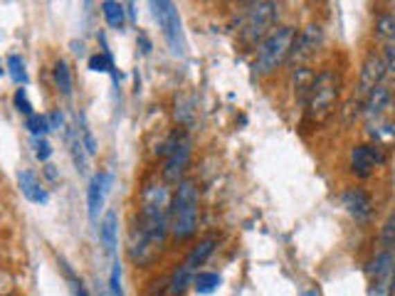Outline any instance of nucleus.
Listing matches in <instances>:
<instances>
[{"label": "nucleus", "instance_id": "nucleus-35", "mask_svg": "<svg viewBox=\"0 0 395 296\" xmlns=\"http://www.w3.org/2000/svg\"><path fill=\"white\" fill-rule=\"evenodd\" d=\"M72 47H74V55H82V52H85V45H82V42H72Z\"/></svg>", "mask_w": 395, "mask_h": 296}, {"label": "nucleus", "instance_id": "nucleus-30", "mask_svg": "<svg viewBox=\"0 0 395 296\" xmlns=\"http://www.w3.org/2000/svg\"><path fill=\"white\" fill-rule=\"evenodd\" d=\"M72 156H74V163H77V171H85L87 163H85V156H82V141H79V138H72Z\"/></svg>", "mask_w": 395, "mask_h": 296}, {"label": "nucleus", "instance_id": "nucleus-16", "mask_svg": "<svg viewBox=\"0 0 395 296\" xmlns=\"http://www.w3.org/2000/svg\"><path fill=\"white\" fill-rule=\"evenodd\" d=\"M215 247H218V239H215V237H205V239H200V242H198V245L191 250V255L186 257V262H183V267L191 269V272L195 274V269L200 267V264H203L210 255H213Z\"/></svg>", "mask_w": 395, "mask_h": 296}, {"label": "nucleus", "instance_id": "nucleus-23", "mask_svg": "<svg viewBox=\"0 0 395 296\" xmlns=\"http://www.w3.org/2000/svg\"><path fill=\"white\" fill-rule=\"evenodd\" d=\"M193 277H195V274L181 264V267L173 272V277H170V294H183L188 286H193Z\"/></svg>", "mask_w": 395, "mask_h": 296}, {"label": "nucleus", "instance_id": "nucleus-26", "mask_svg": "<svg viewBox=\"0 0 395 296\" xmlns=\"http://www.w3.org/2000/svg\"><path fill=\"white\" fill-rule=\"evenodd\" d=\"M109 294L124 296V289H121V264H119V259H114L112 274H109Z\"/></svg>", "mask_w": 395, "mask_h": 296}, {"label": "nucleus", "instance_id": "nucleus-12", "mask_svg": "<svg viewBox=\"0 0 395 296\" xmlns=\"http://www.w3.org/2000/svg\"><path fill=\"white\" fill-rule=\"evenodd\" d=\"M390 99H393V94H390V89L385 84L376 86V89L368 94L366 99H363V119H366V124H371V121H378V119H385V109L390 107Z\"/></svg>", "mask_w": 395, "mask_h": 296}, {"label": "nucleus", "instance_id": "nucleus-20", "mask_svg": "<svg viewBox=\"0 0 395 296\" xmlns=\"http://www.w3.org/2000/svg\"><path fill=\"white\" fill-rule=\"evenodd\" d=\"M376 40L383 45H395V17L393 15H378L376 20Z\"/></svg>", "mask_w": 395, "mask_h": 296}, {"label": "nucleus", "instance_id": "nucleus-22", "mask_svg": "<svg viewBox=\"0 0 395 296\" xmlns=\"http://www.w3.org/2000/svg\"><path fill=\"white\" fill-rule=\"evenodd\" d=\"M311 82H314V72H311L309 67H297V72H294V94H297L301 102H304L306 94H309Z\"/></svg>", "mask_w": 395, "mask_h": 296}, {"label": "nucleus", "instance_id": "nucleus-25", "mask_svg": "<svg viewBox=\"0 0 395 296\" xmlns=\"http://www.w3.org/2000/svg\"><path fill=\"white\" fill-rule=\"evenodd\" d=\"M8 69H10V77H12V82H15V84H20V86L28 84V72H25L23 57L10 55V57H8Z\"/></svg>", "mask_w": 395, "mask_h": 296}, {"label": "nucleus", "instance_id": "nucleus-33", "mask_svg": "<svg viewBox=\"0 0 395 296\" xmlns=\"http://www.w3.org/2000/svg\"><path fill=\"white\" fill-rule=\"evenodd\" d=\"M139 42H141V52H143V55H148V52H151V42H148V37L143 33H139Z\"/></svg>", "mask_w": 395, "mask_h": 296}, {"label": "nucleus", "instance_id": "nucleus-37", "mask_svg": "<svg viewBox=\"0 0 395 296\" xmlns=\"http://www.w3.org/2000/svg\"><path fill=\"white\" fill-rule=\"evenodd\" d=\"M3 74H6V69H3V64H0V77H3Z\"/></svg>", "mask_w": 395, "mask_h": 296}, {"label": "nucleus", "instance_id": "nucleus-4", "mask_svg": "<svg viewBox=\"0 0 395 296\" xmlns=\"http://www.w3.org/2000/svg\"><path fill=\"white\" fill-rule=\"evenodd\" d=\"M276 20H279V6L276 3H249V6L240 8L237 15V35L245 45H254V42L265 40L267 35L274 30Z\"/></svg>", "mask_w": 395, "mask_h": 296}, {"label": "nucleus", "instance_id": "nucleus-29", "mask_svg": "<svg viewBox=\"0 0 395 296\" xmlns=\"http://www.w3.org/2000/svg\"><path fill=\"white\" fill-rule=\"evenodd\" d=\"M35 156H37V160H47L52 156V146L50 141H45V138H35Z\"/></svg>", "mask_w": 395, "mask_h": 296}, {"label": "nucleus", "instance_id": "nucleus-28", "mask_svg": "<svg viewBox=\"0 0 395 296\" xmlns=\"http://www.w3.org/2000/svg\"><path fill=\"white\" fill-rule=\"evenodd\" d=\"M380 59H383L385 72L395 74V45H385V47H383V55H380Z\"/></svg>", "mask_w": 395, "mask_h": 296}, {"label": "nucleus", "instance_id": "nucleus-13", "mask_svg": "<svg viewBox=\"0 0 395 296\" xmlns=\"http://www.w3.org/2000/svg\"><path fill=\"white\" fill-rule=\"evenodd\" d=\"M99 242H102L104 252L109 257L116 255V242H119V215L114 210H107V215L99 222Z\"/></svg>", "mask_w": 395, "mask_h": 296}, {"label": "nucleus", "instance_id": "nucleus-19", "mask_svg": "<svg viewBox=\"0 0 395 296\" xmlns=\"http://www.w3.org/2000/svg\"><path fill=\"white\" fill-rule=\"evenodd\" d=\"M393 267H395L393 250H380L378 255H376V259H373V264H371V274L376 277V281H383Z\"/></svg>", "mask_w": 395, "mask_h": 296}, {"label": "nucleus", "instance_id": "nucleus-31", "mask_svg": "<svg viewBox=\"0 0 395 296\" xmlns=\"http://www.w3.org/2000/svg\"><path fill=\"white\" fill-rule=\"evenodd\" d=\"M82 136H85L87 154L94 156V154H96V141H94V136H91V131H89V129H82Z\"/></svg>", "mask_w": 395, "mask_h": 296}, {"label": "nucleus", "instance_id": "nucleus-1", "mask_svg": "<svg viewBox=\"0 0 395 296\" xmlns=\"http://www.w3.org/2000/svg\"><path fill=\"white\" fill-rule=\"evenodd\" d=\"M294 40H297V28H292V25H279V28L272 30L254 52V72L260 77H267V74L282 67L292 57Z\"/></svg>", "mask_w": 395, "mask_h": 296}, {"label": "nucleus", "instance_id": "nucleus-24", "mask_svg": "<svg viewBox=\"0 0 395 296\" xmlns=\"http://www.w3.org/2000/svg\"><path fill=\"white\" fill-rule=\"evenodd\" d=\"M25 129H28L30 133H33L35 138H45L47 131H52L50 129V119H47L45 114H33L25 119Z\"/></svg>", "mask_w": 395, "mask_h": 296}, {"label": "nucleus", "instance_id": "nucleus-18", "mask_svg": "<svg viewBox=\"0 0 395 296\" xmlns=\"http://www.w3.org/2000/svg\"><path fill=\"white\" fill-rule=\"evenodd\" d=\"M102 15H104V20H107L109 28H114V30L124 28L126 10H124V6H121V3H116V0H104V3H102Z\"/></svg>", "mask_w": 395, "mask_h": 296}, {"label": "nucleus", "instance_id": "nucleus-5", "mask_svg": "<svg viewBox=\"0 0 395 296\" xmlns=\"http://www.w3.org/2000/svg\"><path fill=\"white\" fill-rule=\"evenodd\" d=\"M151 10L158 28L164 33L166 42H168L170 52H173L175 57H183L186 55V35H183L181 15H178L175 6L168 3V0H151Z\"/></svg>", "mask_w": 395, "mask_h": 296}, {"label": "nucleus", "instance_id": "nucleus-8", "mask_svg": "<svg viewBox=\"0 0 395 296\" xmlns=\"http://www.w3.org/2000/svg\"><path fill=\"white\" fill-rule=\"evenodd\" d=\"M324 40V33H322V25L309 23L304 30L297 33V40H294V50H292V57L294 62H306L316 55V50L322 47Z\"/></svg>", "mask_w": 395, "mask_h": 296}, {"label": "nucleus", "instance_id": "nucleus-7", "mask_svg": "<svg viewBox=\"0 0 395 296\" xmlns=\"http://www.w3.org/2000/svg\"><path fill=\"white\" fill-rule=\"evenodd\" d=\"M341 205L346 207L351 217L356 222H366L373 215V198L368 190H363L361 185H351L341 193Z\"/></svg>", "mask_w": 395, "mask_h": 296}, {"label": "nucleus", "instance_id": "nucleus-27", "mask_svg": "<svg viewBox=\"0 0 395 296\" xmlns=\"http://www.w3.org/2000/svg\"><path fill=\"white\" fill-rule=\"evenodd\" d=\"M12 102H15V109H17V111H23L25 116H33V114H35V111H33V104H30L28 91H25V89H15V97H12Z\"/></svg>", "mask_w": 395, "mask_h": 296}, {"label": "nucleus", "instance_id": "nucleus-14", "mask_svg": "<svg viewBox=\"0 0 395 296\" xmlns=\"http://www.w3.org/2000/svg\"><path fill=\"white\" fill-rule=\"evenodd\" d=\"M17 185H20V190H23V195L30 200V203H37V205H42V203H47V200H50V193L42 188V183H40V178L35 176L33 171H20V173H17Z\"/></svg>", "mask_w": 395, "mask_h": 296}, {"label": "nucleus", "instance_id": "nucleus-11", "mask_svg": "<svg viewBox=\"0 0 395 296\" xmlns=\"http://www.w3.org/2000/svg\"><path fill=\"white\" fill-rule=\"evenodd\" d=\"M166 154H168V160H166V168H164L166 181H178V176H181L183 168H186L188 158H191V141H188V138L170 141L168 148H166Z\"/></svg>", "mask_w": 395, "mask_h": 296}, {"label": "nucleus", "instance_id": "nucleus-38", "mask_svg": "<svg viewBox=\"0 0 395 296\" xmlns=\"http://www.w3.org/2000/svg\"><path fill=\"white\" fill-rule=\"evenodd\" d=\"M393 286H395V272H393Z\"/></svg>", "mask_w": 395, "mask_h": 296}, {"label": "nucleus", "instance_id": "nucleus-21", "mask_svg": "<svg viewBox=\"0 0 395 296\" xmlns=\"http://www.w3.org/2000/svg\"><path fill=\"white\" fill-rule=\"evenodd\" d=\"M218 286H220V274L198 272L195 277H193V289H195L198 294H213Z\"/></svg>", "mask_w": 395, "mask_h": 296}, {"label": "nucleus", "instance_id": "nucleus-15", "mask_svg": "<svg viewBox=\"0 0 395 296\" xmlns=\"http://www.w3.org/2000/svg\"><path fill=\"white\" fill-rule=\"evenodd\" d=\"M368 126V136L378 148H390L395 146V121L393 119H378L371 121Z\"/></svg>", "mask_w": 395, "mask_h": 296}, {"label": "nucleus", "instance_id": "nucleus-10", "mask_svg": "<svg viewBox=\"0 0 395 296\" xmlns=\"http://www.w3.org/2000/svg\"><path fill=\"white\" fill-rule=\"evenodd\" d=\"M383 77H385L383 59H380L378 55H368L361 64V77H358V91H361V97L366 99L376 86L383 84Z\"/></svg>", "mask_w": 395, "mask_h": 296}, {"label": "nucleus", "instance_id": "nucleus-3", "mask_svg": "<svg viewBox=\"0 0 395 296\" xmlns=\"http://www.w3.org/2000/svg\"><path fill=\"white\" fill-rule=\"evenodd\" d=\"M198 188L193 181H181L170 203V232L175 239H191L198 232Z\"/></svg>", "mask_w": 395, "mask_h": 296}, {"label": "nucleus", "instance_id": "nucleus-6", "mask_svg": "<svg viewBox=\"0 0 395 296\" xmlns=\"http://www.w3.org/2000/svg\"><path fill=\"white\" fill-rule=\"evenodd\" d=\"M383 160V148H378L376 143H358L351 148V173L356 178H371Z\"/></svg>", "mask_w": 395, "mask_h": 296}, {"label": "nucleus", "instance_id": "nucleus-17", "mask_svg": "<svg viewBox=\"0 0 395 296\" xmlns=\"http://www.w3.org/2000/svg\"><path fill=\"white\" fill-rule=\"evenodd\" d=\"M52 77H55V86L62 97H72V72H69V64L64 59H57L55 69H52Z\"/></svg>", "mask_w": 395, "mask_h": 296}, {"label": "nucleus", "instance_id": "nucleus-32", "mask_svg": "<svg viewBox=\"0 0 395 296\" xmlns=\"http://www.w3.org/2000/svg\"><path fill=\"white\" fill-rule=\"evenodd\" d=\"M62 124H64L62 111H60V109H57V111H52V116H50V129H52V131H57V129H62Z\"/></svg>", "mask_w": 395, "mask_h": 296}, {"label": "nucleus", "instance_id": "nucleus-36", "mask_svg": "<svg viewBox=\"0 0 395 296\" xmlns=\"http://www.w3.org/2000/svg\"><path fill=\"white\" fill-rule=\"evenodd\" d=\"M304 296H316V291H306V294Z\"/></svg>", "mask_w": 395, "mask_h": 296}, {"label": "nucleus", "instance_id": "nucleus-34", "mask_svg": "<svg viewBox=\"0 0 395 296\" xmlns=\"http://www.w3.org/2000/svg\"><path fill=\"white\" fill-rule=\"evenodd\" d=\"M72 294H74V296H89V291H87L85 286L79 284V281H74V284H72Z\"/></svg>", "mask_w": 395, "mask_h": 296}, {"label": "nucleus", "instance_id": "nucleus-9", "mask_svg": "<svg viewBox=\"0 0 395 296\" xmlns=\"http://www.w3.org/2000/svg\"><path fill=\"white\" fill-rule=\"evenodd\" d=\"M109 185H112V173H94L89 185H87V212H89L91 222H96V217H99L104 198L109 193Z\"/></svg>", "mask_w": 395, "mask_h": 296}, {"label": "nucleus", "instance_id": "nucleus-2", "mask_svg": "<svg viewBox=\"0 0 395 296\" xmlns=\"http://www.w3.org/2000/svg\"><path fill=\"white\" fill-rule=\"evenodd\" d=\"M336 102H339V74L333 69H322L319 74H314L311 89L304 99L306 119L314 124H324L336 111Z\"/></svg>", "mask_w": 395, "mask_h": 296}]
</instances>
